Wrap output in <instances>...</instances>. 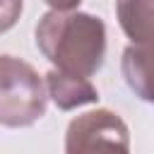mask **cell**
<instances>
[{"mask_svg": "<svg viewBox=\"0 0 154 154\" xmlns=\"http://www.w3.org/2000/svg\"><path fill=\"white\" fill-rule=\"evenodd\" d=\"M43 2L51 7V12H75L82 0H43Z\"/></svg>", "mask_w": 154, "mask_h": 154, "instance_id": "8", "label": "cell"}, {"mask_svg": "<svg viewBox=\"0 0 154 154\" xmlns=\"http://www.w3.org/2000/svg\"><path fill=\"white\" fill-rule=\"evenodd\" d=\"M65 154H130V130L108 108L87 111L70 120Z\"/></svg>", "mask_w": 154, "mask_h": 154, "instance_id": "3", "label": "cell"}, {"mask_svg": "<svg viewBox=\"0 0 154 154\" xmlns=\"http://www.w3.org/2000/svg\"><path fill=\"white\" fill-rule=\"evenodd\" d=\"M116 14L120 29L132 41V46H152L154 38L152 0H116Z\"/></svg>", "mask_w": 154, "mask_h": 154, "instance_id": "5", "label": "cell"}, {"mask_svg": "<svg viewBox=\"0 0 154 154\" xmlns=\"http://www.w3.org/2000/svg\"><path fill=\"white\" fill-rule=\"evenodd\" d=\"M24 10V0H0V34L10 31Z\"/></svg>", "mask_w": 154, "mask_h": 154, "instance_id": "7", "label": "cell"}, {"mask_svg": "<svg viewBox=\"0 0 154 154\" xmlns=\"http://www.w3.org/2000/svg\"><path fill=\"white\" fill-rule=\"evenodd\" d=\"M36 46L53 70L91 77L106 55V24L87 12H48L36 24Z\"/></svg>", "mask_w": 154, "mask_h": 154, "instance_id": "1", "label": "cell"}, {"mask_svg": "<svg viewBox=\"0 0 154 154\" xmlns=\"http://www.w3.org/2000/svg\"><path fill=\"white\" fill-rule=\"evenodd\" d=\"M43 77L22 58L0 55V125L29 128L46 116Z\"/></svg>", "mask_w": 154, "mask_h": 154, "instance_id": "2", "label": "cell"}, {"mask_svg": "<svg viewBox=\"0 0 154 154\" xmlns=\"http://www.w3.org/2000/svg\"><path fill=\"white\" fill-rule=\"evenodd\" d=\"M43 87H46L48 99L60 111H72V108L99 101V89L91 84V79L67 75V72H60V70H51L43 79Z\"/></svg>", "mask_w": 154, "mask_h": 154, "instance_id": "4", "label": "cell"}, {"mask_svg": "<svg viewBox=\"0 0 154 154\" xmlns=\"http://www.w3.org/2000/svg\"><path fill=\"white\" fill-rule=\"evenodd\" d=\"M120 67L128 87L142 101H152V46H128Z\"/></svg>", "mask_w": 154, "mask_h": 154, "instance_id": "6", "label": "cell"}]
</instances>
